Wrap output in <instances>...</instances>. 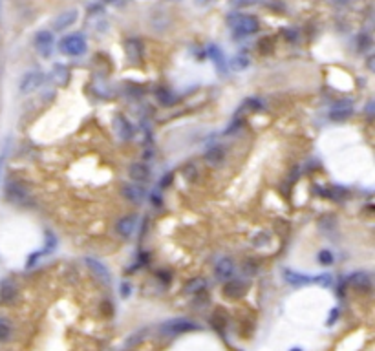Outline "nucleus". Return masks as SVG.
I'll return each mask as SVG.
<instances>
[{"mask_svg": "<svg viewBox=\"0 0 375 351\" xmlns=\"http://www.w3.org/2000/svg\"><path fill=\"white\" fill-rule=\"evenodd\" d=\"M284 276H285V280H287L289 284H293V285H306V284L311 282L309 276H306V274H298V272L289 271V269H285L284 271Z\"/></svg>", "mask_w": 375, "mask_h": 351, "instance_id": "obj_20", "label": "nucleus"}, {"mask_svg": "<svg viewBox=\"0 0 375 351\" xmlns=\"http://www.w3.org/2000/svg\"><path fill=\"white\" fill-rule=\"evenodd\" d=\"M33 43H35V48L37 51L41 55H44V57H48L49 53H51V49H53V31H49V30H43V31H39V33H35V39H33Z\"/></svg>", "mask_w": 375, "mask_h": 351, "instance_id": "obj_6", "label": "nucleus"}, {"mask_svg": "<svg viewBox=\"0 0 375 351\" xmlns=\"http://www.w3.org/2000/svg\"><path fill=\"white\" fill-rule=\"evenodd\" d=\"M127 51L132 59H140L141 53H143V46H141L138 41H128L127 43Z\"/></svg>", "mask_w": 375, "mask_h": 351, "instance_id": "obj_23", "label": "nucleus"}, {"mask_svg": "<svg viewBox=\"0 0 375 351\" xmlns=\"http://www.w3.org/2000/svg\"><path fill=\"white\" fill-rule=\"evenodd\" d=\"M115 130H117V133H119V137L121 139H132L134 137V127L130 125V121H127L123 115H117L115 117Z\"/></svg>", "mask_w": 375, "mask_h": 351, "instance_id": "obj_14", "label": "nucleus"}, {"mask_svg": "<svg viewBox=\"0 0 375 351\" xmlns=\"http://www.w3.org/2000/svg\"><path fill=\"white\" fill-rule=\"evenodd\" d=\"M256 0H233V4L236 7H245V6H253Z\"/></svg>", "mask_w": 375, "mask_h": 351, "instance_id": "obj_30", "label": "nucleus"}, {"mask_svg": "<svg viewBox=\"0 0 375 351\" xmlns=\"http://www.w3.org/2000/svg\"><path fill=\"white\" fill-rule=\"evenodd\" d=\"M159 329H161L163 335L172 337V335H183V333H188V331H196V329H200V327H198V324H194L192 320H187V318H174V320L165 322Z\"/></svg>", "mask_w": 375, "mask_h": 351, "instance_id": "obj_4", "label": "nucleus"}, {"mask_svg": "<svg viewBox=\"0 0 375 351\" xmlns=\"http://www.w3.org/2000/svg\"><path fill=\"white\" fill-rule=\"evenodd\" d=\"M7 152H9V139H6V143H4V146H2V150H0V176H2V170H4V165H6Z\"/></svg>", "mask_w": 375, "mask_h": 351, "instance_id": "obj_27", "label": "nucleus"}, {"mask_svg": "<svg viewBox=\"0 0 375 351\" xmlns=\"http://www.w3.org/2000/svg\"><path fill=\"white\" fill-rule=\"evenodd\" d=\"M211 2H216V0H194L196 6H207V4H211Z\"/></svg>", "mask_w": 375, "mask_h": 351, "instance_id": "obj_34", "label": "nucleus"}, {"mask_svg": "<svg viewBox=\"0 0 375 351\" xmlns=\"http://www.w3.org/2000/svg\"><path fill=\"white\" fill-rule=\"evenodd\" d=\"M6 200L17 207H24L31 201V194L22 181H9L6 185Z\"/></svg>", "mask_w": 375, "mask_h": 351, "instance_id": "obj_3", "label": "nucleus"}, {"mask_svg": "<svg viewBox=\"0 0 375 351\" xmlns=\"http://www.w3.org/2000/svg\"><path fill=\"white\" fill-rule=\"evenodd\" d=\"M350 282L353 284V287H357L361 291H370L372 287V280L366 272H355V274H351L350 276Z\"/></svg>", "mask_w": 375, "mask_h": 351, "instance_id": "obj_18", "label": "nucleus"}, {"mask_svg": "<svg viewBox=\"0 0 375 351\" xmlns=\"http://www.w3.org/2000/svg\"><path fill=\"white\" fill-rule=\"evenodd\" d=\"M156 95H157V99H159V103L163 104V106H169V104L174 103V95H172L169 90H165V88H159V90L156 91Z\"/></svg>", "mask_w": 375, "mask_h": 351, "instance_id": "obj_24", "label": "nucleus"}, {"mask_svg": "<svg viewBox=\"0 0 375 351\" xmlns=\"http://www.w3.org/2000/svg\"><path fill=\"white\" fill-rule=\"evenodd\" d=\"M79 18V11L77 9H68V11H62L61 15H57V18L53 20L51 24V30L53 31H64L68 28H72Z\"/></svg>", "mask_w": 375, "mask_h": 351, "instance_id": "obj_7", "label": "nucleus"}, {"mask_svg": "<svg viewBox=\"0 0 375 351\" xmlns=\"http://www.w3.org/2000/svg\"><path fill=\"white\" fill-rule=\"evenodd\" d=\"M167 2H174L176 4V2H182V0H167Z\"/></svg>", "mask_w": 375, "mask_h": 351, "instance_id": "obj_36", "label": "nucleus"}, {"mask_svg": "<svg viewBox=\"0 0 375 351\" xmlns=\"http://www.w3.org/2000/svg\"><path fill=\"white\" fill-rule=\"evenodd\" d=\"M18 287L11 278H6L0 282V302L2 304H9L17 298Z\"/></svg>", "mask_w": 375, "mask_h": 351, "instance_id": "obj_10", "label": "nucleus"}, {"mask_svg": "<svg viewBox=\"0 0 375 351\" xmlns=\"http://www.w3.org/2000/svg\"><path fill=\"white\" fill-rule=\"evenodd\" d=\"M234 262L231 258H222V260L216 262L214 265V274L218 276V280H231L233 274H234Z\"/></svg>", "mask_w": 375, "mask_h": 351, "instance_id": "obj_11", "label": "nucleus"}, {"mask_svg": "<svg viewBox=\"0 0 375 351\" xmlns=\"http://www.w3.org/2000/svg\"><path fill=\"white\" fill-rule=\"evenodd\" d=\"M209 55H211L212 62H216V66L224 70L225 61H224V53H222V49H220L218 46H211V48H209Z\"/></svg>", "mask_w": 375, "mask_h": 351, "instance_id": "obj_22", "label": "nucleus"}, {"mask_svg": "<svg viewBox=\"0 0 375 351\" xmlns=\"http://www.w3.org/2000/svg\"><path fill=\"white\" fill-rule=\"evenodd\" d=\"M243 291H245V284H243L242 280H227V284L224 287V293L225 297L229 298H240L243 295Z\"/></svg>", "mask_w": 375, "mask_h": 351, "instance_id": "obj_15", "label": "nucleus"}, {"mask_svg": "<svg viewBox=\"0 0 375 351\" xmlns=\"http://www.w3.org/2000/svg\"><path fill=\"white\" fill-rule=\"evenodd\" d=\"M183 174H188V176H187L188 179H194V176H196V170H194L192 167H190V165H188L187 169H183Z\"/></svg>", "mask_w": 375, "mask_h": 351, "instance_id": "obj_32", "label": "nucleus"}, {"mask_svg": "<svg viewBox=\"0 0 375 351\" xmlns=\"http://www.w3.org/2000/svg\"><path fill=\"white\" fill-rule=\"evenodd\" d=\"M372 48V37L366 35V33H361L357 37V49L359 51H368Z\"/></svg>", "mask_w": 375, "mask_h": 351, "instance_id": "obj_25", "label": "nucleus"}, {"mask_svg": "<svg viewBox=\"0 0 375 351\" xmlns=\"http://www.w3.org/2000/svg\"><path fill=\"white\" fill-rule=\"evenodd\" d=\"M227 24L234 30L236 37L254 35L256 31L260 30V22H258V18L253 17V15H240V13H234V15L227 17Z\"/></svg>", "mask_w": 375, "mask_h": 351, "instance_id": "obj_1", "label": "nucleus"}, {"mask_svg": "<svg viewBox=\"0 0 375 351\" xmlns=\"http://www.w3.org/2000/svg\"><path fill=\"white\" fill-rule=\"evenodd\" d=\"M353 114V104L351 101H339L329 110V119L331 121H346Z\"/></svg>", "mask_w": 375, "mask_h": 351, "instance_id": "obj_9", "label": "nucleus"}, {"mask_svg": "<svg viewBox=\"0 0 375 351\" xmlns=\"http://www.w3.org/2000/svg\"><path fill=\"white\" fill-rule=\"evenodd\" d=\"M121 194L123 198H127L128 201H132V203H138L145 198V190L138 185H123L121 187Z\"/></svg>", "mask_w": 375, "mask_h": 351, "instance_id": "obj_16", "label": "nucleus"}, {"mask_svg": "<svg viewBox=\"0 0 375 351\" xmlns=\"http://www.w3.org/2000/svg\"><path fill=\"white\" fill-rule=\"evenodd\" d=\"M169 183H172V174H165V179L161 181V185H163V187H167Z\"/></svg>", "mask_w": 375, "mask_h": 351, "instance_id": "obj_35", "label": "nucleus"}, {"mask_svg": "<svg viewBox=\"0 0 375 351\" xmlns=\"http://www.w3.org/2000/svg\"><path fill=\"white\" fill-rule=\"evenodd\" d=\"M128 174H130V177H132L134 181H138V183H146L148 179H150V169H148L145 163L130 165Z\"/></svg>", "mask_w": 375, "mask_h": 351, "instance_id": "obj_13", "label": "nucleus"}, {"mask_svg": "<svg viewBox=\"0 0 375 351\" xmlns=\"http://www.w3.org/2000/svg\"><path fill=\"white\" fill-rule=\"evenodd\" d=\"M207 289V280L198 276V278H192L190 282L185 284V291L187 293H192V295H200V293H205Z\"/></svg>", "mask_w": 375, "mask_h": 351, "instance_id": "obj_19", "label": "nucleus"}, {"mask_svg": "<svg viewBox=\"0 0 375 351\" xmlns=\"http://www.w3.org/2000/svg\"><path fill=\"white\" fill-rule=\"evenodd\" d=\"M229 66L233 70H236V72H240V70L249 66V57L247 55H236V57H233L229 61Z\"/></svg>", "mask_w": 375, "mask_h": 351, "instance_id": "obj_21", "label": "nucleus"}, {"mask_svg": "<svg viewBox=\"0 0 375 351\" xmlns=\"http://www.w3.org/2000/svg\"><path fill=\"white\" fill-rule=\"evenodd\" d=\"M121 291H123V293H121L123 297H128V295H130V284H123L121 285Z\"/></svg>", "mask_w": 375, "mask_h": 351, "instance_id": "obj_33", "label": "nucleus"}, {"mask_svg": "<svg viewBox=\"0 0 375 351\" xmlns=\"http://www.w3.org/2000/svg\"><path fill=\"white\" fill-rule=\"evenodd\" d=\"M136 225H138V216L136 214H127V216L119 218V221L115 225V230H117L119 236L130 238L134 234V230H136Z\"/></svg>", "mask_w": 375, "mask_h": 351, "instance_id": "obj_8", "label": "nucleus"}, {"mask_svg": "<svg viewBox=\"0 0 375 351\" xmlns=\"http://www.w3.org/2000/svg\"><path fill=\"white\" fill-rule=\"evenodd\" d=\"M293 351H300V350H293Z\"/></svg>", "mask_w": 375, "mask_h": 351, "instance_id": "obj_37", "label": "nucleus"}, {"mask_svg": "<svg viewBox=\"0 0 375 351\" xmlns=\"http://www.w3.org/2000/svg\"><path fill=\"white\" fill-rule=\"evenodd\" d=\"M205 161L209 165H214V167H218V165H222L225 161V150L220 145L211 146V148L205 152Z\"/></svg>", "mask_w": 375, "mask_h": 351, "instance_id": "obj_17", "label": "nucleus"}, {"mask_svg": "<svg viewBox=\"0 0 375 351\" xmlns=\"http://www.w3.org/2000/svg\"><path fill=\"white\" fill-rule=\"evenodd\" d=\"M59 49H61L62 55H68V57H79V55L86 53L88 44H86V39L83 35L73 33V35L62 37L61 43H59Z\"/></svg>", "mask_w": 375, "mask_h": 351, "instance_id": "obj_2", "label": "nucleus"}, {"mask_svg": "<svg viewBox=\"0 0 375 351\" xmlns=\"http://www.w3.org/2000/svg\"><path fill=\"white\" fill-rule=\"evenodd\" d=\"M9 335H11V327H9V324H7L6 320H0V342L9 339Z\"/></svg>", "mask_w": 375, "mask_h": 351, "instance_id": "obj_28", "label": "nucleus"}, {"mask_svg": "<svg viewBox=\"0 0 375 351\" xmlns=\"http://www.w3.org/2000/svg\"><path fill=\"white\" fill-rule=\"evenodd\" d=\"M128 0H103V6H112V7H123L127 6Z\"/></svg>", "mask_w": 375, "mask_h": 351, "instance_id": "obj_29", "label": "nucleus"}, {"mask_svg": "<svg viewBox=\"0 0 375 351\" xmlns=\"http://www.w3.org/2000/svg\"><path fill=\"white\" fill-rule=\"evenodd\" d=\"M317 282L321 285H331V276H329V274H322V276L317 278Z\"/></svg>", "mask_w": 375, "mask_h": 351, "instance_id": "obj_31", "label": "nucleus"}, {"mask_svg": "<svg viewBox=\"0 0 375 351\" xmlns=\"http://www.w3.org/2000/svg\"><path fill=\"white\" fill-rule=\"evenodd\" d=\"M317 258H319V262H321L322 265H331L333 262H335V256H333V253H331V251H328V249H322Z\"/></svg>", "mask_w": 375, "mask_h": 351, "instance_id": "obj_26", "label": "nucleus"}, {"mask_svg": "<svg viewBox=\"0 0 375 351\" xmlns=\"http://www.w3.org/2000/svg\"><path fill=\"white\" fill-rule=\"evenodd\" d=\"M44 81H46V75L43 72H39V70L28 72L20 79V83H18V91L20 93H33V91L39 90L44 85Z\"/></svg>", "mask_w": 375, "mask_h": 351, "instance_id": "obj_5", "label": "nucleus"}, {"mask_svg": "<svg viewBox=\"0 0 375 351\" xmlns=\"http://www.w3.org/2000/svg\"><path fill=\"white\" fill-rule=\"evenodd\" d=\"M85 263H86V267L90 269L92 272H94V276H97V278L101 280L103 284H108L110 282V272H108V269L101 263L99 260H95V258H85Z\"/></svg>", "mask_w": 375, "mask_h": 351, "instance_id": "obj_12", "label": "nucleus"}]
</instances>
